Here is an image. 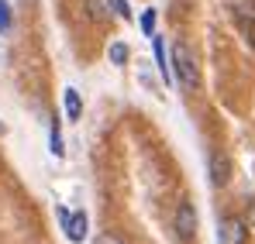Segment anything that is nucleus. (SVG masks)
<instances>
[{"label":"nucleus","instance_id":"obj_1","mask_svg":"<svg viewBox=\"0 0 255 244\" xmlns=\"http://www.w3.org/2000/svg\"><path fill=\"white\" fill-rule=\"evenodd\" d=\"M172 73H176V80H179L183 89H197L200 86V69H197V59H193L186 41L172 45Z\"/></svg>","mask_w":255,"mask_h":244},{"label":"nucleus","instance_id":"obj_2","mask_svg":"<svg viewBox=\"0 0 255 244\" xmlns=\"http://www.w3.org/2000/svg\"><path fill=\"white\" fill-rule=\"evenodd\" d=\"M172 231H176V238L186 244L197 238V210L190 200H183V203L176 206V217H172Z\"/></svg>","mask_w":255,"mask_h":244},{"label":"nucleus","instance_id":"obj_3","mask_svg":"<svg viewBox=\"0 0 255 244\" xmlns=\"http://www.w3.org/2000/svg\"><path fill=\"white\" fill-rule=\"evenodd\" d=\"M217 241L221 244H249V224L242 217H224L217 224Z\"/></svg>","mask_w":255,"mask_h":244},{"label":"nucleus","instance_id":"obj_4","mask_svg":"<svg viewBox=\"0 0 255 244\" xmlns=\"http://www.w3.org/2000/svg\"><path fill=\"white\" fill-rule=\"evenodd\" d=\"M211 182L214 186H228L231 182V159L224 152H211Z\"/></svg>","mask_w":255,"mask_h":244},{"label":"nucleus","instance_id":"obj_5","mask_svg":"<svg viewBox=\"0 0 255 244\" xmlns=\"http://www.w3.org/2000/svg\"><path fill=\"white\" fill-rule=\"evenodd\" d=\"M86 227H90L86 213H83V210H76V213L69 217V224H66L62 231H66V238H69L73 244H83V238H86Z\"/></svg>","mask_w":255,"mask_h":244},{"label":"nucleus","instance_id":"obj_6","mask_svg":"<svg viewBox=\"0 0 255 244\" xmlns=\"http://www.w3.org/2000/svg\"><path fill=\"white\" fill-rule=\"evenodd\" d=\"M86 14H90V21L104 24V21H111L114 7H111V0H86Z\"/></svg>","mask_w":255,"mask_h":244},{"label":"nucleus","instance_id":"obj_7","mask_svg":"<svg viewBox=\"0 0 255 244\" xmlns=\"http://www.w3.org/2000/svg\"><path fill=\"white\" fill-rule=\"evenodd\" d=\"M62 103H66V117H69V121H80V117H83V100H80V93H76L73 86L62 93Z\"/></svg>","mask_w":255,"mask_h":244},{"label":"nucleus","instance_id":"obj_8","mask_svg":"<svg viewBox=\"0 0 255 244\" xmlns=\"http://www.w3.org/2000/svg\"><path fill=\"white\" fill-rule=\"evenodd\" d=\"M152 52H155V66H159V76L166 82H172V69H169V62H166V48H162V38H155L152 35Z\"/></svg>","mask_w":255,"mask_h":244},{"label":"nucleus","instance_id":"obj_9","mask_svg":"<svg viewBox=\"0 0 255 244\" xmlns=\"http://www.w3.org/2000/svg\"><path fill=\"white\" fill-rule=\"evenodd\" d=\"M107 59H111L114 66H128V59H131V48H128L125 41H114V45L107 48Z\"/></svg>","mask_w":255,"mask_h":244},{"label":"nucleus","instance_id":"obj_10","mask_svg":"<svg viewBox=\"0 0 255 244\" xmlns=\"http://www.w3.org/2000/svg\"><path fill=\"white\" fill-rule=\"evenodd\" d=\"M231 10L238 21H255V0H231Z\"/></svg>","mask_w":255,"mask_h":244},{"label":"nucleus","instance_id":"obj_11","mask_svg":"<svg viewBox=\"0 0 255 244\" xmlns=\"http://www.w3.org/2000/svg\"><path fill=\"white\" fill-rule=\"evenodd\" d=\"M48 152H52L55 159H62V155H66V148H62V134H59V121H52V134H48Z\"/></svg>","mask_w":255,"mask_h":244},{"label":"nucleus","instance_id":"obj_12","mask_svg":"<svg viewBox=\"0 0 255 244\" xmlns=\"http://www.w3.org/2000/svg\"><path fill=\"white\" fill-rule=\"evenodd\" d=\"M141 31H145V35H148V38H152V35H155V10H152V7H148V10H145V14H141Z\"/></svg>","mask_w":255,"mask_h":244},{"label":"nucleus","instance_id":"obj_13","mask_svg":"<svg viewBox=\"0 0 255 244\" xmlns=\"http://www.w3.org/2000/svg\"><path fill=\"white\" fill-rule=\"evenodd\" d=\"M7 31H10V3L0 0V35H7Z\"/></svg>","mask_w":255,"mask_h":244},{"label":"nucleus","instance_id":"obj_14","mask_svg":"<svg viewBox=\"0 0 255 244\" xmlns=\"http://www.w3.org/2000/svg\"><path fill=\"white\" fill-rule=\"evenodd\" d=\"M111 7H114V17H121V21H128V17H131L128 0H111Z\"/></svg>","mask_w":255,"mask_h":244},{"label":"nucleus","instance_id":"obj_15","mask_svg":"<svg viewBox=\"0 0 255 244\" xmlns=\"http://www.w3.org/2000/svg\"><path fill=\"white\" fill-rule=\"evenodd\" d=\"M93 244H125V241H121L118 234H111V231H104V234H100V238H97Z\"/></svg>","mask_w":255,"mask_h":244},{"label":"nucleus","instance_id":"obj_16","mask_svg":"<svg viewBox=\"0 0 255 244\" xmlns=\"http://www.w3.org/2000/svg\"><path fill=\"white\" fill-rule=\"evenodd\" d=\"M69 217H73V213H69V210H66V206H59V224H62V227H66V224H69Z\"/></svg>","mask_w":255,"mask_h":244},{"label":"nucleus","instance_id":"obj_17","mask_svg":"<svg viewBox=\"0 0 255 244\" xmlns=\"http://www.w3.org/2000/svg\"><path fill=\"white\" fill-rule=\"evenodd\" d=\"M249 45L255 48V21H249Z\"/></svg>","mask_w":255,"mask_h":244},{"label":"nucleus","instance_id":"obj_18","mask_svg":"<svg viewBox=\"0 0 255 244\" xmlns=\"http://www.w3.org/2000/svg\"><path fill=\"white\" fill-rule=\"evenodd\" d=\"M249 227H255V200H252V206H249Z\"/></svg>","mask_w":255,"mask_h":244}]
</instances>
